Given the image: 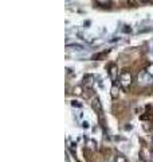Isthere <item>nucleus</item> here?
Here are the masks:
<instances>
[{
    "mask_svg": "<svg viewBox=\"0 0 153 162\" xmlns=\"http://www.w3.org/2000/svg\"><path fill=\"white\" fill-rule=\"evenodd\" d=\"M118 93H120V88H118V85H117L116 83L113 84V86H112V97L113 99H117V97H118Z\"/></svg>",
    "mask_w": 153,
    "mask_h": 162,
    "instance_id": "nucleus-6",
    "label": "nucleus"
},
{
    "mask_svg": "<svg viewBox=\"0 0 153 162\" xmlns=\"http://www.w3.org/2000/svg\"><path fill=\"white\" fill-rule=\"evenodd\" d=\"M74 95L81 96V95H82V88H81V86H75V88H74Z\"/></svg>",
    "mask_w": 153,
    "mask_h": 162,
    "instance_id": "nucleus-10",
    "label": "nucleus"
},
{
    "mask_svg": "<svg viewBox=\"0 0 153 162\" xmlns=\"http://www.w3.org/2000/svg\"><path fill=\"white\" fill-rule=\"evenodd\" d=\"M138 85H141V86L153 85V76H150L146 70L141 72V73L138 74Z\"/></svg>",
    "mask_w": 153,
    "mask_h": 162,
    "instance_id": "nucleus-2",
    "label": "nucleus"
},
{
    "mask_svg": "<svg viewBox=\"0 0 153 162\" xmlns=\"http://www.w3.org/2000/svg\"><path fill=\"white\" fill-rule=\"evenodd\" d=\"M152 142H153V138H152Z\"/></svg>",
    "mask_w": 153,
    "mask_h": 162,
    "instance_id": "nucleus-14",
    "label": "nucleus"
},
{
    "mask_svg": "<svg viewBox=\"0 0 153 162\" xmlns=\"http://www.w3.org/2000/svg\"><path fill=\"white\" fill-rule=\"evenodd\" d=\"M145 70L148 72V73L150 74V76H153V64H150V65H148L146 66V69H145Z\"/></svg>",
    "mask_w": 153,
    "mask_h": 162,
    "instance_id": "nucleus-12",
    "label": "nucleus"
},
{
    "mask_svg": "<svg viewBox=\"0 0 153 162\" xmlns=\"http://www.w3.org/2000/svg\"><path fill=\"white\" fill-rule=\"evenodd\" d=\"M97 3H98L99 6H109L110 0H97Z\"/></svg>",
    "mask_w": 153,
    "mask_h": 162,
    "instance_id": "nucleus-9",
    "label": "nucleus"
},
{
    "mask_svg": "<svg viewBox=\"0 0 153 162\" xmlns=\"http://www.w3.org/2000/svg\"><path fill=\"white\" fill-rule=\"evenodd\" d=\"M67 47H69V49H75V50H82V49H83L82 45H67Z\"/></svg>",
    "mask_w": 153,
    "mask_h": 162,
    "instance_id": "nucleus-8",
    "label": "nucleus"
},
{
    "mask_svg": "<svg viewBox=\"0 0 153 162\" xmlns=\"http://www.w3.org/2000/svg\"><path fill=\"white\" fill-rule=\"evenodd\" d=\"M138 1H141V3H148V1H152V0H138Z\"/></svg>",
    "mask_w": 153,
    "mask_h": 162,
    "instance_id": "nucleus-13",
    "label": "nucleus"
},
{
    "mask_svg": "<svg viewBox=\"0 0 153 162\" xmlns=\"http://www.w3.org/2000/svg\"><path fill=\"white\" fill-rule=\"evenodd\" d=\"M107 53H109V50H107V51H102V53H98V54H95V56H93V59H102V58H105V57L107 56Z\"/></svg>",
    "mask_w": 153,
    "mask_h": 162,
    "instance_id": "nucleus-7",
    "label": "nucleus"
},
{
    "mask_svg": "<svg viewBox=\"0 0 153 162\" xmlns=\"http://www.w3.org/2000/svg\"><path fill=\"white\" fill-rule=\"evenodd\" d=\"M132 83H133V76L130 73V70H128V69L122 70L121 74H120V85H121V88L124 91H128L130 88V85H132Z\"/></svg>",
    "mask_w": 153,
    "mask_h": 162,
    "instance_id": "nucleus-1",
    "label": "nucleus"
},
{
    "mask_svg": "<svg viewBox=\"0 0 153 162\" xmlns=\"http://www.w3.org/2000/svg\"><path fill=\"white\" fill-rule=\"evenodd\" d=\"M114 162H126V159H125L124 155H117L116 159H114Z\"/></svg>",
    "mask_w": 153,
    "mask_h": 162,
    "instance_id": "nucleus-11",
    "label": "nucleus"
},
{
    "mask_svg": "<svg viewBox=\"0 0 153 162\" xmlns=\"http://www.w3.org/2000/svg\"><path fill=\"white\" fill-rule=\"evenodd\" d=\"M107 72H109L110 78H112L113 81L116 83L117 77H118V68H117V65H116V64H110L109 68H107Z\"/></svg>",
    "mask_w": 153,
    "mask_h": 162,
    "instance_id": "nucleus-3",
    "label": "nucleus"
},
{
    "mask_svg": "<svg viewBox=\"0 0 153 162\" xmlns=\"http://www.w3.org/2000/svg\"><path fill=\"white\" fill-rule=\"evenodd\" d=\"M91 106H93V109H94V111L99 115V118L102 119V106H101V103H99L98 97H94V99H93V100H91Z\"/></svg>",
    "mask_w": 153,
    "mask_h": 162,
    "instance_id": "nucleus-4",
    "label": "nucleus"
},
{
    "mask_svg": "<svg viewBox=\"0 0 153 162\" xmlns=\"http://www.w3.org/2000/svg\"><path fill=\"white\" fill-rule=\"evenodd\" d=\"M94 85V76L93 74H86L83 77V86L86 89H91Z\"/></svg>",
    "mask_w": 153,
    "mask_h": 162,
    "instance_id": "nucleus-5",
    "label": "nucleus"
}]
</instances>
